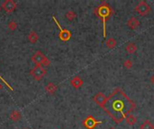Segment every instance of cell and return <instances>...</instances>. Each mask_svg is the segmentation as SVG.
Returning <instances> with one entry per match:
<instances>
[{
    "mask_svg": "<svg viewBox=\"0 0 154 129\" xmlns=\"http://www.w3.org/2000/svg\"><path fill=\"white\" fill-rule=\"evenodd\" d=\"M135 103L132 101L121 88H116L107 97L101 107L116 124L121 123L135 109Z\"/></svg>",
    "mask_w": 154,
    "mask_h": 129,
    "instance_id": "6da1fadb",
    "label": "cell"
},
{
    "mask_svg": "<svg viewBox=\"0 0 154 129\" xmlns=\"http://www.w3.org/2000/svg\"><path fill=\"white\" fill-rule=\"evenodd\" d=\"M94 13L97 16H98L103 23V31H104V37H106V21L113 15L112 7L106 2L102 3L100 6L94 9Z\"/></svg>",
    "mask_w": 154,
    "mask_h": 129,
    "instance_id": "7a4b0ae2",
    "label": "cell"
},
{
    "mask_svg": "<svg viewBox=\"0 0 154 129\" xmlns=\"http://www.w3.org/2000/svg\"><path fill=\"white\" fill-rule=\"evenodd\" d=\"M32 61L36 66H41V67H48L50 64V61L48 59V58L40 50L36 51L32 56Z\"/></svg>",
    "mask_w": 154,
    "mask_h": 129,
    "instance_id": "3957f363",
    "label": "cell"
},
{
    "mask_svg": "<svg viewBox=\"0 0 154 129\" xmlns=\"http://www.w3.org/2000/svg\"><path fill=\"white\" fill-rule=\"evenodd\" d=\"M30 74L32 75V76H33L35 80L40 81V80H42V79L45 76V75L47 74V70H46L43 67L35 66L34 68L31 69Z\"/></svg>",
    "mask_w": 154,
    "mask_h": 129,
    "instance_id": "277c9868",
    "label": "cell"
},
{
    "mask_svg": "<svg viewBox=\"0 0 154 129\" xmlns=\"http://www.w3.org/2000/svg\"><path fill=\"white\" fill-rule=\"evenodd\" d=\"M52 20L55 21L56 25L58 26V28L60 30V32H59V38H60V40H62V41H68V40H69L70 38H71V32L69 30L63 29L62 27H61L60 24V23H59V21L56 19L55 16H52Z\"/></svg>",
    "mask_w": 154,
    "mask_h": 129,
    "instance_id": "5b68a950",
    "label": "cell"
},
{
    "mask_svg": "<svg viewBox=\"0 0 154 129\" xmlns=\"http://www.w3.org/2000/svg\"><path fill=\"white\" fill-rule=\"evenodd\" d=\"M82 124H83V126H84L87 129H95L97 126H98V125L101 124V121L97 120L93 116L89 115V116H88V117L85 118V119L83 120Z\"/></svg>",
    "mask_w": 154,
    "mask_h": 129,
    "instance_id": "8992f818",
    "label": "cell"
},
{
    "mask_svg": "<svg viewBox=\"0 0 154 129\" xmlns=\"http://www.w3.org/2000/svg\"><path fill=\"white\" fill-rule=\"evenodd\" d=\"M135 11L140 15L144 16V15H147L150 12V6L145 1H141L135 6Z\"/></svg>",
    "mask_w": 154,
    "mask_h": 129,
    "instance_id": "52a82bcc",
    "label": "cell"
},
{
    "mask_svg": "<svg viewBox=\"0 0 154 129\" xmlns=\"http://www.w3.org/2000/svg\"><path fill=\"white\" fill-rule=\"evenodd\" d=\"M16 7H17V5L14 0H5L1 5V8L4 9L8 14L15 12Z\"/></svg>",
    "mask_w": 154,
    "mask_h": 129,
    "instance_id": "ba28073f",
    "label": "cell"
},
{
    "mask_svg": "<svg viewBox=\"0 0 154 129\" xmlns=\"http://www.w3.org/2000/svg\"><path fill=\"white\" fill-rule=\"evenodd\" d=\"M83 83H84L83 79L80 76H78V75H76V76H74L70 80V84L74 89H79L81 86L83 85Z\"/></svg>",
    "mask_w": 154,
    "mask_h": 129,
    "instance_id": "9c48e42d",
    "label": "cell"
},
{
    "mask_svg": "<svg viewBox=\"0 0 154 129\" xmlns=\"http://www.w3.org/2000/svg\"><path fill=\"white\" fill-rule=\"evenodd\" d=\"M106 100V97L105 96V94L103 93V92H98V93H97L94 96V101L97 105H99L100 107H102L103 105H104Z\"/></svg>",
    "mask_w": 154,
    "mask_h": 129,
    "instance_id": "30bf717a",
    "label": "cell"
},
{
    "mask_svg": "<svg viewBox=\"0 0 154 129\" xmlns=\"http://www.w3.org/2000/svg\"><path fill=\"white\" fill-rule=\"evenodd\" d=\"M127 25L132 29V30H136L140 26V21L136 17H131L127 21Z\"/></svg>",
    "mask_w": 154,
    "mask_h": 129,
    "instance_id": "8fae6325",
    "label": "cell"
},
{
    "mask_svg": "<svg viewBox=\"0 0 154 129\" xmlns=\"http://www.w3.org/2000/svg\"><path fill=\"white\" fill-rule=\"evenodd\" d=\"M45 92L48 93V94H54L55 92H56V91H57V89H58V87H57V85L55 84V83H49L46 86H45Z\"/></svg>",
    "mask_w": 154,
    "mask_h": 129,
    "instance_id": "7c38bea8",
    "label": "cell"
},
{
    "mask_svg": "<svg viewBox=\"0 0 154 129\" xmlns=\"http://www.w3.org/2000/svg\"><path fill=\"white\" fill-rule=\"evenodd\" d=\"M27 39L32 44H34V43H36L39 40V35L35 31H30V33L28 34Z\"/></svg>",
    "mask_w": 154,
    "mask_h": 129,
    "instance_id": "4fadbf2b",
    "label": "cell"
},
{
    "mask_svg": "<svg viewBox=\"0 0 154 129\" xmlns=\"http://www.w3.org/2000/svg\"><path fill=\"white\" fill-rule=\"evenodd\" d=\"M22 118V115L18 110H14L10 114V119L14 122H17Z\"/></svg>",
    "mask_w": 154,
    "mask_h": 129,
    "instance_id": "5bb4252c",
    "label": "cell"
},
{
    "mask_svg": "<svg viewBox=\"0 0 154 129\" xmlns=\"http://www.w3.org/2000/svg\"><path fill=\"white\" fill-rule=\"evenodd\" d=\"M125 50H126L129 54H133V53H135L136 50H137V46H136L135 43L129 42L128 44L126 45V47H125Z\"/></svg>",
    "mask_w": 154,
    "mask_h": 129,
    "instance_id": "9a60e30c",
    "label": "cell"
},
{
    "mask_svg": "<svg viewBox=\"0 0 154 129\" xmlns=\"http://www.w3.org/2000/svg\"><path fill=\"white\" fill-rule=\"evenodd\" d=\"M125 120H126V123L129 126H134L137 122V119H136V117H134V115H132V114H129L126 117Z\"/></svg>",
    "mask_w": 154,
    "mask_h": 129,
    "instance_id": "2e32d148",
    "label": "cell"
},
{
    "mask_svg": "<svg viewBox=\"0 0 154 129\" xmlns=\"http://www.w3.org/2000/svg\"><path fill=\"white\" fill-rule=\"evenodd\" d=\"M140 129H154V124L150 120H145L140 126Z\"/></svg>",
    "mask_w": 154,
    "mask_h": 129,
    "instance_id": "e0dca14e",
    "label": "cell"
},
{
    "mask_svg": "<svg viewBox=\"0 0 154 129\" xmlns=\"http://www.w3.org/2000/svg\"><path fill=\"white\" fill-rule=\"evenodd\" d=\"M116 40L114 39V38H112V37H110L109 39H107V40L106 41V47L108 48V49H114L116 46Z\"/></svg>",
    "mask_w": 154,
    "mask_h": 129,
    "instance_id": "ac0fdd59",
    "label": "cell"
},
{
    "mask_svg": "<svg viewBox=\"0 0 154 129\" xmlns=\"http://www.w3.org/2000/svg\"><path fill=\"white\" fill-rule=\"evenodd\" d=\"M65 16H66V18L69 20V21H73L75 18H76V16H77V14L74 12V11H68V12L66 13V15H65Z\"/></svg>",
    "mask_w": 154,
    "mask_h": 129,
    "instance_id": "d6986e66",
    "label": "cell"
},
{
    "mask_svg": "<svg viewBox=\"0 0 154 129\" xmlns=\"http://www.w3.org/2000/svg\"><path fill=\"white\" fill-rule=\"evenodd\" d=\"M8 29L10 30V31H15L16 29H17V27H18V24H17V23L15 21H9V24H8Z\"/></svg>",
    "mask_w": 154,
    "mask_h": 129,
    "instance_id": "ffe728a7",
    "label": "cell"
},
{
    "mask_svg": "<svg viewBox=\"0 0 154 129\" xmlns=\"http://www.w3.org/2000/svg\"><path fill=\"white\" fill-rule=\"evenodd\" d=\"M132 66H133V62H132L131 59H126V60L124 62V67H125V68H127V69L132 68Z\"/></svg>",
    "mask_w": 154,
    "mask_h": 129,
    "instance_id": "44dd1931",
    "label": "cell"
},
{
    "mask_svg": "<svg viewBox=\"0 0 154 129\" xmlns=\"http://www.w3.org/2000/svg\"><path fill=\"white\" fill-rule=\"evenodd\" d=\"M0 80H1V81H2L3 83H5L6 84V86H7V87H8V88L10 89V90H11V91H14V89H13V88L11 87V86H10V84H9V83H7V82H6V80H5L4 78H3V77L1 76V75H0Z\"/></svg>",
    "mask_w": 154,
    "mask_h": 129,
    "instance_id": "7402d4cb",
    "label": "cell"
},
{
    "mask_svg": "<svg viewBox=\"0 0 154 129\" xmlns=\"http://www.w3.org/2000/svg\"><path fill=\"white\" fill-rule=\"evenodd\" d=\"M150 83H151L152 84H154V74H152V75H151V77H150Z\"/></svg>",
    "mask_w": 154,
    "mask_h": 129,
    "instance_id": "603a6c76",
    "label": "cell"
},
{
    "mask_svg": "<svg viewBox=\"0 0 154 129\" xmlns=\"http://www.w3.org/2000/svg\"><path fill=\"white\" fill-rule=\"evenodd\" d=\"M3 89V85L1 84V83H0V91H1Z\"/></svg>",
    "mask_w": 154,
    "mask_h": 129,
    "instance_id": "cb8c5ba5",
    "label": "cell"
},
{
    "mask_svg": "<svg viewBox=\"0 0 154 129\" xmlns=\"http://www.w3.org/2000/svg\"><path fill=\"white\" fill-rule=\"evenodd\" d=\"M108 129H116L115 127H110V128H108Z\"/></svg>",
    "mask_w": 154,
    "mask_h": 129,
    "instance_id": "d4e9b609",
    "label": "cell"
},
{
    "mask_svg": "<svg viewBox=\"0 0 154 129\" xmlns=\"http://www.w3.org/2000/svg\"><path fill=\"white\" fill-rule=\"evenodd\" d=\"M1 9H2V8H1V6H0V12H1Z\"/></svg>",
    "mask_w": 154,
    "mask_h": 129,
    "instance_id": "484cf974",
    "label": "cell"
},
{
    "mask_svg": "<svg viewBox=\"0 0 154 129\" xmlns=\"http://www.w3.org/2000/svg\"><path fill=\"white\" fill-rule=\"evenodd\" d=\"M23 129H29V128H26V127H24V128H23Z\"/></svg>",
    "mask_w": 154,
    "mask_h": 129,
    "instance_id": "4316f807",
    "label": "cell"
}]
</instances>
